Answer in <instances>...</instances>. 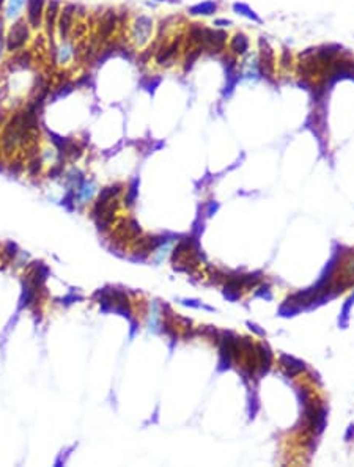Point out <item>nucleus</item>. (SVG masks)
<instances>
[{
	"instance_id": "obj_14",
	"label": "nucleus",
	"mask_w": 354,
	"mask_h": 467,
	"mask_svg": "<svg viewBox=\"0 0 354 467\" xmlns=\"http://www.w3.org/2000/svg\"><path fill=\"white\" fill-rule=\"evenodd\" d=\"M3 18H0V54H2L3 47H5V25H3Z\"/></svg>"
},
{
	"instance_id": "obj_8",
	"label": "nucleus",
	"mask_w": 354,
	"mask_h": 467,
	"mask_svg": "<svg viewBox=\"0 0 354 467\" xmlns=\"http://www.w3.org/2000/svg\"><path fill=\"white\" fill-rule=\"evenodd\" d=\"M249 40H247L246 35L238 33L230 40V51L235 55H244L247 51H249Z\"/></svg>"
},
{
	"instance_id": "obj_4",
	"label": "nucleus",
	"mask_w": 354,
	"mask_h": 467,
	"mask_svg": "<svg viewBox=\"0 0 354 467\" xmlns=\"http://www.w3.org/2000/svg\"><path fill=\"white\" fill-rule=\"evenodd\" d=\"M117 28H118V13L110 8L103 14V18L99 19L98 22V41L101 42V44L103 42H109Z\"/></svg>"
},
{
	"instance_id": "obj_6",
	"label": "nucleus",
	"mask_w": 354,
	"mask_h": 467,
	"mask_svg": "<svg viewBox=\"0 0 354 467\" xmlns=\"http://www.w3.org/2000/svg\"><path fill=\"white\" fill-rule=\"evenodd\" d=\"M62 10V3L59 0H49L46 3V10H44V22L42 25H46V33L49 37H52L55 28H57V19H59V14Z\"/></svg>"
},
{
	"instance_id": "obj_17",
	"label": "nucleus",
	"mask_w": 354,
	"mask_h": 467,
	"mask_svg": "<svg viewBox=\"0 0 354 467\" xmlns=\"http://www.w3.org/2000/svg\"><path fill=\"white\" fill-rule=\"evenodd\" d=\"M214 24H216V25H219V27H225V25H229V24H230V20H227V19H217Z\"/></svg>"
},
{
	"instance_id": "obj_10",
	"label": "nucleus",
	"mask_w": 354,
	"mask_h": 467,
	"mask_svg": "<svg viewBox=\"0 0 354 467\" xmlns=\"http://www.w3.org/2000/svg\"><path fill=\"white\" fill-rule=\"evenodd\" d=\"M73 57V47L66 41H63V44L57 46V65H66Z\"/></svg>"
},
{
	"instance_id": "obj_2",
	"label": "nucleus",
	"mask_w": 354,
	"mask_h": 467,
	"mask_svg": "<svg viewBox=\"0 0 354 467\" xmlns=\"http://www.w3.org/2000/svg\"><path fill=\"white\" fill-rule=\"evenodd\" d=\"M76 3H62V10L57 19V30H59V37L62 41H66L71 37V30L74 27V19H76Z\"/></svg>"
},
{
	"instance_id": "obj_3",
	"label": "nucleus",
	"mask_w": 354,
	"mask_h": 467,
	"mask_svg": "<svg viewBox=\"0 0 354 467\" xmlns=\"http://www.w3.org/2000/svg\"><path fill=\"white\" fill-rule=\"evenodd\" d=\"M153 19L146 14H139L131 25V38L137 46H142L148 42L151 33H153Z\"/></svg>"
},
{
	"instance_id": "obj_9",
	"label": "nucleus",
	"mask_w": 354,
	"mask_h": 467,
	"mask_svg": "<svg viewBox=\"0 0 354 467\" xmlns=\"http://www.w3.org/2000/svg\"><path fill=\"white\" fill-rule=\"evenodd\" d=\"M27 5V0H8L5 6V19L16 20L21 16V11Z\"/></svg>"
},
{
	"instance_id": "obj_7",
	"label": "nucleus",
	"mask_w": 354,
	"mask_h": 467,
	"mask_svg": "<svg viewBox=\"0 0 354 467\" xmlns=\"http://www.w3.org/2000/svg\"><path fill=\"white\" fill-rule=\"evenodd\" d=\"M32 63H33V51H30V49H22V51L13 54L11 60L8 61V66L25 69V68H30Z\"/></svg>"
},
{
	"instance_id": "obj_15",
	"label": "nucleus",
	"mask_w": 354,
	"mask_h": 467,
	"mask_svg": "<svg viewBox=\"0 0 354 467\" xmlns=\"http://www.w3.org/2000/svg\"><path fill=\"white\" fill-rule=\"evenodd\" d=\"M55 76H57V81H59L60 83L68 82V81H69V71H66V69L59 71V73H57Z\"/></svg>"
},
{
	"instance_id": "obj_5",
	"label": "nucleus",
	"mask_w": 354,
	"mask_h": 467,
	"mask_svg": "<svg viewBox=\"0 0 354 467\" xmlns=\"http://www.w3.org/2000/svg\"><path fill=\"white\" fill-rule=\"evenodd\" d=\"M46 0H27L25 5V20L32 30H40L44 22Z\"/></svg>"
},
{
	"instance_id": "obj_16",
	"label": "nucleus",
	"mask_w": 354,
	"mask_h": 467,
	"mask_svg": "<svg viewBox=\"0 0 354 467\" xmlns=\"http://www.w3.org/2000/svg\"><path fill=\"white\" fill-rule=\"evenodd\" d=\"M280 61H282V66H285V68H288L290 65H292V55H290L288 51H283Z\"/></svg>"
},
{
	"instance_id": "obj_12",
	"label": "nucleus",
	"mask_w": 354,
	"mask_h": 467,
	"mask_svg": "<svg viewBox=\"0 0 354 467\" xmlns=\"http://www.w3.org/2000/svg\"><path fill=\"white\" fill-rule=\"evenodd\" d=\"M236 11H239L241 14H244V16H247V18H250V19H255V20H260V18H257L255 16V13L249 8L247 5H243V3H235V6H233Z\"/></svg>"
},
{
	"instance_id": "obj_11",
	"label": "nucleus",
	"mask_w": 354,
	"mask_h": 467,
	"mask_svg": "<svg viewBox=\"0 0 354 467\" xmlns=\"http://www.w3.org/2000/svg\"><path fill=\"white\" fill-rule=\"evenodd\" d=\"M216 3L214 2H203V3H198L195 6H192L189 11L192 14H212L216 11Z\"/></svg>"
},
{
	"instance_id": "obj_18",
	"label": "nucleus",
	"mask_w": 354,
	"mask_h": 467,
	"mask_svg": "<svg viewBox=\"0 0 354 467\" xmlns=\"http://www.w3.org/2000/svg\"><path fill=\"white\" fill-rule=\"evenodd\" d=\"M5 2H6V0H0V10H2V6H3Z\"/></svg>"
},
{
	"instance_id": "obj_19",
	"label": "nucleus",
	"mask_w": 354,
	"mask_h": 467,
	"mask_svg": "<svg viewBox=\"0 0 354 467\" xmlns=\"http://www.w3.org/2000/svg\"><path fill=\"white\" fill-rule=\"evenodd\" d=\"M156 2H164V0H156Z\"/></svg>"
},
{
	"instance_id": "obj_13",
	"label": "nucleus",
	"mask_w": 354,
	"mask_h": 467,
	"mask_svg": "<svg viewBox=\"0 0 354 467\" xmlns=\"http://www.w3.org/2000/svg\"><path fill=\"white\" fill-rule=\"evenodd\" d=\"M85 32H87V25H85L83 22H81V24H77V25L74 24L73 30H71V35H73L74 40H77V38H81Z\"/></svg>"
},
{
	"instance_id": "obj_1",
	"label": "nucleus",
	"mask_w": 354,
	"mask_h": 467,
	"mask_svg": "<svg viewBox=\"0 0 354 467\" xmlns=\"http://www.w3.org/2000/svg\"><path fill=\"white\" fill-rule=\"evenodd\" d=\"M32 40V28L27 20L19 18L11 24L8 32L5 35V51L10 54H16L25 49L28 41Z\"/></svg>"
}]
</instances>
